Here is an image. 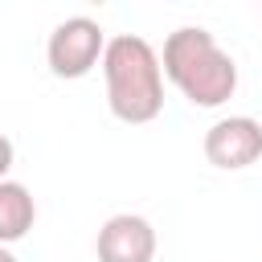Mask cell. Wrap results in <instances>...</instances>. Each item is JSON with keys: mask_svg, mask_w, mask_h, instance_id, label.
I'll use <instances>...</instances> for the list:
<instances>
[{"mask_svg": "<svg viewBox=\"0 0 262 262\" xmlns=\"http://www.w3.org/2000/svg\"><path fill=\"white\" fill-rule=\"evenodd\" d=\"M205 160L221 172H242L254 160H262V123L254 115H229L217 119L205 131Z\"/></svg>", "mask_w": 262, "mask_h": 262, "instance_id": "277c9868", "label": "cell"}, {"mask_svg": "<svg viewBox=\"0 0 262 262\" xmlns=\"http://www.w3.org/2000/svg\"><path fill=\"white\" fill-rule=\"evenodd\" d=\"M102 78H106V106L119 123H151L164 111V70L151 41L139 33H119L102 49Z\"/></svg>", "mask_w": 262, "mask_h": 262, "instance_id": "7a4b0ae2", "label": "cell"}, {"mask_svg": "<svg viewBox=\"0 0 262 262\" xmlns=\"http://www.w3.org/2000/svg\"><path fill=\"white\" fill-rule=\"evenodd\" d=\"M98 262H151L156 258V229L139 213H115L98 229Z\"/></svg>", "mask_w": 262, "mask_h": 262, "instance_id": "5b68a950", "label": "cell"}, {"mask_svg": "<svg viewBox=\"0 0 262 262\" xmlns=\"http://www.w3.org/2000/svg\"><path fill=\"white\" fill-rule=\"evenodd\" d=\"M0 262H16V254H12L8 246H0Z\"/></svg>", "mask_w": 262, "mask_h": 262, "instance_id": "ba28073f", "label": "cell"}, {"mask_svg": "<svg viewBox=\"0 0 262 262\" xmlns=\"http://www.w3.org/2000/svg\"><path fill=\"white\" fill-rule=\"evenodd\" d=\"M160 70L192 106H205V111L229 102L237 90V61L201 25H180L176 33H168Z\"/></svg>", "mask_w": 262, "mask_h": 262, "instance_id": "6da1fadb", "label": "cell"}, {"mask_svg": "<svg viewBox=\"0 0 262 262\" xmlns=\"http://www.w3.org/2000/svg\"><path fill=\"white\" fill-rule=\"evenodd\" d=\"M37 221V201L20 180H0V246L20 242Z\"/></svg>", "mask_w": 262, "mask_h": 262, "instance_id": "8992f818", "label": "cell"}, {"mask_svg": "<svg viewBox=\"0 0 262 262\" xmlns=\"http://www.w3.org/2000/svg\"><path fill=\"white\" fill-rule=\"evenodd\" d=\"M12 160H16V147H12V139L0 131V180H8V168H12Z\"/></svg>", "mask_w": 262, "mask_h": 262, "instance_id": "52a82bcc", "label": "cell"}, {"mask_svg": "<svg viewBox=\"0 0 262 262\" xmlns=\"http://www.w3.org/2000/svg\"><path fill=\"white\" fill-rule=\"evenodd\" d=\"M102 49H106V33L94 16H66L45 41V61L53 78L74 82L102 61Z\"/></svg>", "mask_w": 262, "mask_h": 262, "instance_id": "3957f363", "label": "cell"}]
</instances>
